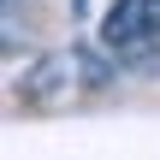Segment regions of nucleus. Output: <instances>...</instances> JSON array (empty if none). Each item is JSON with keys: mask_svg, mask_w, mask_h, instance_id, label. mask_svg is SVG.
<instances>
[{"mask_svg": "<svg viewBox=\"0 0 160 160\" xmlns=\"http://www.w3.org/2000/svg\"><path fill=\"white\" fill-rule=\"evenodd\" d=\"M107 77H113V65L95 48H53L24 71L18 101L24 107H65V101L89 95V89H107Z\"/></svg>", "mask_w": 160, "mask_h": 160, "instance_id": "nucleus-1", "label": "nucleus"}, {"mask_svg": "<svg viewBox=\"0 0 160 160\" xmlns=\"http://www.w3.org/2000/svg\"><path fill=\"white\" fill-rule=\"evenodd\" d=\"M101 42L119 48V53L160 42V0H119V6L101 18Z\"/></svg>", "mask_w": 160, "mask_h": 160, "instance_id": "nucleus-2", "label": "nucleus"}, {"mask_svg": "<svg viewBox=\"0 0 160 160\" xmlns=\"http://www.w3.org/2000/svg\"><path fill=\"white\" fill-rule=\"evenodd\" d=\"M0 6H6V0H0Z\"/></svg>", "mask_w": 160, "mask_h": 160, "instance_id": "nucleus-3", "label": "nucleus"}]
</instances>
